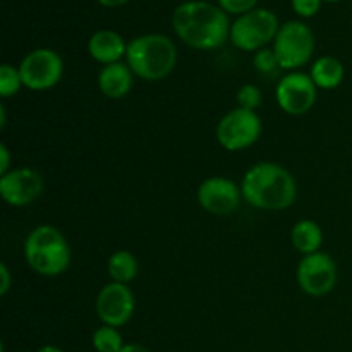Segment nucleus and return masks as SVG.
Wrapping results in <instances>:
<instances>
[{"label": "nucleus", "mask_w": 352, "mask_h": 352, "mask_svg": "<svg viewBox=\"0 0 352 352\" xmlns=\"http://www.w3.org/2000/svg\"><path fill=\"white\" fill-rule=\"evenodd\" d=\"M62 72H64V62L60 55L50 48H36L30 52L19 64L23 86L33 91L54 88L60 81Z\"/></svg>", "instance_id": "obj_8"}, {"label": "nucleus", "mask_w": 352, "mask_h": 352, "mask_svg": "<svg viewBox=\"0 0 352 352\" xmlns=\"http://www.w3.org/2000/svg\"><path fill=\"white\" fill-rule=\"evenodd\" d=\"M241 192L254 208L280 212L294 205L298 186L287 168L274 162H260L244 174Z\"/></svg>", "instance_id": "obj_2"}, {"label": "nucleus", "mask_w": 352, "mask_h": 352, "mask_svg": "<svg viewBox=\"0 0 352 352\" xmlns=\"http://www.w3.org/2000/svg\"><path fill=\"white\" fill-rule=\"evenodd\" d=\"M126 64L143 81H160L174 71L177 48L164 34H143L127 43Z\"/></svg>", "instance_id": "obj_3"}, {"label": "nucleus", "mask_w": 352, "mask_h": 352, "mask_svg": "<svg viewBox=\"0 0 352 352\" xmlns=\"http://www.w3.org/2000/svg\"><path fill=\"white\" fill-rule=\"evenodd\" d=\"M119 352H151L148 347L141 346V344H126Z\"/></svg>", "instance_id": "obj_27"}, {"label": "nucleus", "mask_w": 352, "mask_h": 352, "mask_svg": "<svg viewBox=\"0 0 352 352\" xmlns=\"http://www.w3.org/2000/svg\"><path fill=\"white\" fill-rule=\"evenodd\" d=\"M298 284L306 294L309 296H325L336 287L337 282V265L330 254L313 253L306 254L298 265Z\"/></svg>", "instance_id": "obj_10"}, {"label": "nucleus", "mask_w": 352, "mask_h": 352, "mask_svg": "<svg viewBox=\"0 0 352 352\" xmlns=\"http://www.w3.org/2000/svg\"><path fill=\"white\" fill-rule=\"evenodd\" d=\"M325 2H339V0H325Z\"/></svg>", "instance_id": "obj_31"}, {"label": "nucleus", "mask_w": 352, "mask_h": 352, "mask_svg": "<svg viewBox=\"0 0 352 352\" xmlns=\"http://www.w3.org/2000/svg\"><path fill=\"white\" fill-rule=\"evenodd\" d=\"M88 52L91 58L103 65L116 64L120 58L126 57L127 45L124 43V38L119 33L110 30L96 31L88 41Z\"/></svg>", "instance_id": "obj_14"}, {"label": "nucleus", "mask_w": 352, "mask_h": 352, "mask_svg": "<svg viewBox=\"0 0 352 352\" xmlns=\"http://www.w3.org/2000/svg\"><path fill=\"white\" fill-rule=\"evenodd\" d=\"M309 76H311L316 88L333 89L337 88V86L342 85L346 71H344V64L339 58L330 57V55H323V57L316 58L315 64L311 65Z\"/></svg>", "instance_id": "obj_16"}, {"label": "nucleus", "mask_w": 352, "mask_h": 352, "mask_svg": "<svg viewBox=\"0 0 352 352\" xmlns=\"http://www.w3.org/2000/svg\"><path fill=\"white\" fill-rule=\"evenodd\" d=\"M172 26L177 36L196 50H213L230 36V23L226 10L213 3L192 0L174 10Z\"/></svg>", "instance_id": "obj_1"}, {"label": "nucleus", "mask_w": 352, "mask_h": 352, "mask_svg": "<svg viewBox=\"0 0 352 352\" xmlns=\"http://www.w3.org/2000/svg\"><path fill=\"white\" fill-rule=\"evenodd\" d=\"M278 19L272 10L253 9L234 21L230 40L234 47L244 52H258L278 33Z\"/></svg>", "instance_id": "obj_6"}, {"label": "nucleus", "mask_w": 352, "mask_h": 352, "mask_svg": "<svg viewBox=\"0 0 352 352\" xmlns=\"http://www.w3.org/2000/svg\"><path fill=\"white\" fill-rule=\"evenodd\" d=\"M277 103L289 116H302L309 112L316 103V85L311 76L292 71L278 81L275 89Z\"/></svg>", "instance_id": "obj_9"}, {"label": "nucleus", "mask_w": 352, "mask_h": 352, "mask_svg": "<svg viewBox=\"0 0 352 352\" xmlns=\"http://www.w3.org/2000/svg\"><path fill=\"white\" fill-rule=\"evenodd\" d=\"M134 72L131 67L122 62L109 64L100 71L98 74V88L107 98L119 100L124 98L133 88Z\"/></svg>", "instance_id": "obj_15"}, {"label": "nucleus", "mask_w": 352, "mask_h": 352, "mask_svg": "<svg viewBox=\"0 0 352 352\" xmlns=\"http://www.w3.org/2000/svg\"><path fill=\"white\" fill-rule=\"evenodd\" d=\"M275 57L280 69L296 71L311 60L315 54V34L301 21H289L275 36Z\"/></svg>", "instance_id": "obj_5"}, {"label": "nucleus", "mask_w": 352, "mask_h": 352, "mask_svg": "<svg viewBox=\"0 0 352 352\" xmlns=\"http://www.w3.org/2000/svg\"><path fill=\"white\" fill-rule=\"evenodd\" d=\"M9 165H10L9 148H7L6 144H0V175L9 172Z\"/></svg>", "instance_id": "obj_26"}, {"label": "nucleus", "mask_w": 352, "mask_h": 352, "mask_svg": "<svg viewBox=\"0 0 352 352\" xmlns=\"http://www.w3.org/2000/svg\"><path fill=\"white\" fill-rule=\"evenodd\" d=\"M253 64H254V69H256L260 74H265V76L274 74L277 69H280L277 57H275V52L268 50V48H261V50H258L256 54H254Z\"/></svg>", "instance_id": "obj_21"}, {"label": "nucleus", "mask_w": 352, "mask_h": 352, "mask_svg": "<svg viewBox=\"0 0 352 352\" xmlns=\"http://www.w3.org/2000/svg\"><path fill=\"white\" fill-rule=\"evenodd\" d=\"M91 342L96 352H119L126 346L119 329L109 325H102L100 329H96L91 337Z\"/></svg>", "instance_id": "obj_19"}, {"label": "nucleus", "mask_w": 352, "mask_h": 352, "mask_svg": "<svg viewBox=\"0 0 352 352\" xmlns=\"http://www.w3.org/2000/svg\"><path fill=\"white\" fill-rule=\"evenodd\" d=\"M96 315L102 320L103 325L124 327L133 318L136 301L134 294L127 284H107L96 296Z\"/></svg>", "instance_id": "obj_12"}, {"label": "nucleus", "mask_w": 352, "mask_h": 352, "mask_svg": "<svg viewBox=\"0 0 352 352\" xmlns=\"http://www.w3.org/2000/svg\"><path fill=\"white\" fill-rule=\"evenodd\" d=\"M24 258L36 274L57 277L71 265V248L57 227L38 226L24 243Z\"/></svg>", "instance_id": "obj_4"}, {"label": "nucleus", "mask_w": 352, "mask_h": 352, "mask_svg": "<svg viewBox=\"0 0 352 352\" xmlns=\"http://www.w3.org/2000/svg\"><path fill=\"white\" fill-rule=\"evenodd\" d=\"M261 134V119L254 110L232 109L220 119L217 140L227 151H241L258 141Z\"/></svg>", "instance_id": "obj_7"}, {"label": "nucleus", "mask_w": 352, "mask_h": 352, "mask_svg": "<svg viewBox=\"0 0 352 352\" xmlns=\"http://www.w3.org/2000/svg\"><path fill=\"white\" fill-rule=\"evenodd\" d=\"M98 2L105 7H120L126 2H129V0H98Z\"/></svg>", "instance_id": "obj_28"}, {"label": "nucleus", "mask_w": 352, "mask_h": 352, "mask_svg": "<svg viewBox=\"0 0 352 352\" xmlns=\"http://www.w3.org/2000/svg\"><path fill=\"white\" fill-rule=\"evenodd\" d=\"M138 258L131 251H116L109 258V275L117 284H129L138 275Z\"/></svg>", "instance_id": "obj_18"}, {"label": "nucleus", "mask_w": 352, "mask_h": 352, "mask_svg": "<svg viewBox=\"0 0 352 352\" xmlns=\"http://www.w3.org/2000/svg\"><path fill=\"white\" fill-rule=\"evenodd\" d=\"M256 2L258 0H219L220 9L230 14H241V16L253 10Z\"/></svg>", "instance_id": "obj_23"}, {"label": "nucleus", "mask_w": 352, "mask_h": 352, "mask_svg": "<svg viewBox=\"0 0 352 352\" xmlns=\"http://www.w3.org/2000/svg\"><path fill=\"white\" fill-rule=\"evenodd\" d=\"M322 0H292V9L301 17H311L320 10Z\"/></svg>", "instance_id": "obj_24"}, {"label": "nucleus", "mask_w": 352, "mask_h": 352, "mask_svg": "<svg viewBox=\"0 0 352 352\" xmlns=\"http://www.w3.org/2000/svg\"><path fill=\"white\" fill-rule=\"evenodd\" d=\"M243 192L234 181L227 177H210L198 188V203L213 215H229L239 206Z\"/></svg>", "instance_id": "obj_13"}, {"label": "nucleus", "mask_w": 352, "mask_h": 352, "mask_svg": "<svg viewBox=\"0 0 352 352\" xmlns=\"http://www.w3.org/2000/svg\"><path fill=\"white\" fill-rule=\"evenodd\" d=\"M291 241L292 246H294L299 253L305 254V256L306 254L318 253L323 243L322 227L309 219L299 220V222L292 227Z\"/></svg>", "instance_id": "obj_17"}, {"label": "nucleus", "mask_w": 352, "mask_h": 352, "mask_svg": "<svg viewBox=\"0 0 352 352\" xmlns=\"http://www.w3.org/2000/svg\"><path fill=\"white\" fill-rule=\"evenodd\" d=\"M237 103L241 109L256 110L261 103V91L254 85H244L237 91Z\"/></svg>", "instance_id": "obj_22"}, {"label": "nucleus", "mask_w": 352, "mask_h": 352, "mask_svg": "<svg viewBox=\"0 0 352 352\" xmlns=\"http://www.w3.org/2000/svg\"><path fill=\"white\" fill-rule=\"evenodd\" d=\"M36 352H64V351L58 349V347H55V346H43V347H40Z\"/></svg>", "instance_id": "obj_29"}, {"label": "nucleus", "mask_w": 352, "mask_h": 352, "mask_svg": "<svg viewBox=\"0 0 352 352\" xmlns=\"http://www.w3.org/2000/svg\"><path fill=\"white\" fill-rule=\"evenodd\" d=\"M0 126H6V107L0 105Z\"/></svg>", "instance_id": "obj_30"}, {"label": "nucleus", "mask_w": 352, "mask_h": 352, "mask_svg": "<svg viewBox=\"0 0 352 352\" xmlns=\"http://www.w3.org/2000/svg\"><path fill=\"white\" fill-rule=\"evenodd\" d=\"M0 296H6L10 289V272L6 263H0Z\"/></svg>", "instance_id": "obj_25"}, {"label": "nucleus", "mask_w": 352, "mask_h": 352, "mask_svg": "<svg viewBox=\"0 0 352 352\" xmlns=\"http://www.w3.org/2000/svg\"><path fill=\"white\" fill-rule=\"evenodd\" d=\"M43 192V177L30 167L12 168L0 175V196L3 201L16 208L31 205Z\"/></svg>", "instance_id": "obj_11"}, {"label": "nucleus", "mask_w": 352, "mask_h": 352, "mask_svg": "<svg viewBox=\"0 0 352 352\" xmlns=\"http://www.w3.org/2000/svg\"><path fill=\"white\" fill-rule=\"evenodd\" d=\"M23 86V79H21L19 67H14L10 64L0 65V95L3 98L14 96Z\"/></svg>", "instance_id": "obj_20"}]
</instances>
